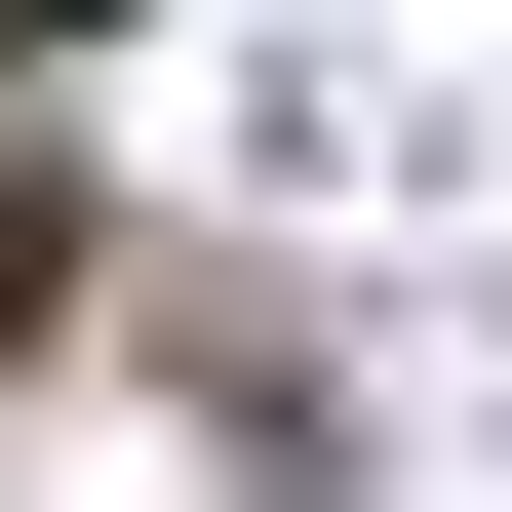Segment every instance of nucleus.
Here are the masks:
<instances>
[{"label":"nucleus","mask_w":512,"mask_h":512,"mask_svg":"<svg viewBox=\"0 0 512 512\" xmlns=\"http://www.w3.org/2000/svg\"><path fill=\"white\" fill-rule=\"evenodd\" d=\"M0 316H40V197H0Z\"/></svg>","instance_id":"f03ea898"},{"label":"nucleus","mask_w":512,"mask_h":512,"mask_svg":"<svg viewBox=\"0 0 512 512\" xmlns=\"http://www.w3.org/2000/svg\"><path fill=\"white\" fill-rule=\"evenodd\" d=\"M40 40H119V0H0V79H40Z\"/></svg>","instance_id":"f257e3e1"}]
</instances>
